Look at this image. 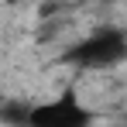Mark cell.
Masks as SVG:
<instances>
[{"mask_svg":"<svg viewBox=\"0 0 127 127\" xmlns=\"http://www.w3.org/2000/svg\"><path fill=\"white\" fill-rule=\"evenodd\" d=\"M127 59V31L124 28H96L93 34H86L69 48L65 62L86 69V72H103L113 69Z\"/></svg>","mask_w":127,"mask_h":127,"instance_id":"obj_1","label":"cell"},{"mask_svg":"<svg viewBox=\"0 0 127 127\" xmlns=\"http://www.w3.org/2000/svg\"><path fill=\"white\" fill-rule=\"evenodd\" d=\"M93 124V110L79 103L76 89H65L55 100L34 103L28 110V127H89Z\"/></svg>","mask_w":127,"mask_h":127,"instance_id":"obj_2","label":"cell"}]
</instances>
